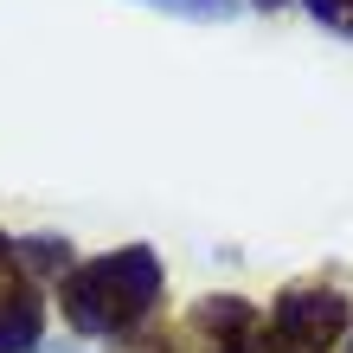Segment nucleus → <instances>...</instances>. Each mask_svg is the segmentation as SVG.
<instances>
[{
	"instance_id": "1",
	"label": "nucleus",
	"mask_w": 353,
	"mask_h": 353,
	"mask_svg": "<svg viewBox=\"0 0 353 353\" xmlns=\"http://www.w3.org/2000/svg\"><path fill=\"white\" fill-rule=\"evenodd\" d=\"M161 296V270H154V251H129L116 257H97L84 270H71L65 283V315L84 327V334H122L135 315H148V302Z\"/></svg>"
},
{
	"instance_id": "2",
	"label": "nucleus",
	"mask_w": 353,
	"mask_h": 353,
	"mask_svg": "<svg viewBox=\"0 0 353 353\" xmlns=\"http://www.w3.org/2000/svg\"><path fill=\"white\" fill-rule=\"evenodd\" d=\"M276 327H283L289 347L321 353L347 327V296H334V289H289V296L276 302Z\"/></svg>"
},
{
	"instance_id": "3",
	"label": "nucleus",
	"mask_w": 353,
	"mask_h": 353,
	"mask_svg": "<svg viewBox=\"0 0 353 353\" xmlns=\"http://www.w3.org/2000/svg\"><path fill=\"white\" fill-rule=\"evenodd\" d=\"M39 327H46V308L32 289H0V353H32Z\"/></svg>"
},
{
	"instance_id": "4",
	"label": "nucleus",
	"mask_w": 353,
	"mask_h": 353,
	"mask_svg": "<svg viewBox=\"0 0 353 353\" xmlns=\"http://www.w3.org/2000/svg\"><path fill=\"white\" fill-rule=\"evenodd\" d=\"M19 257L39 263V270H71V251H58V238H26V244H19Z\"/></svg>"
},
{
	"instance_id": "5",
	"label": "nucleus",
	"mask_w": 353,
	"mask_h": 353,
	"mask_svg": "<svg viewBox=\"0 0 353 353\" xmlns=\"http://www.w3.org/2000/svg\"><path fill=\"white\" fill-rule=\"evenodd\" d=\"M308 7H315V19H327V26L353 32V0H308Z\"/></svg>"
},
{
	"instance_id": "6",
	"label": "nucleus",
	"mask_w": 353,
	"mask_h": 353,
	"mask_svg": "<svg viewBox=\"0 0 353 353\" xmlns=\"http://www.w3.org/2000/svg\"><path fill=\"white\" fill-rule=\"evenodd\" d=\"M0 257H7V238H0Z\"/></svg>"
},
{
	"instance_id": "7",
	"label": "nucleus",
	"mask_w": 353,
	"mask_h": 353,
	"mask_svg": "<svg viewBox=\"0 0 353 353\" xmlns=\"http://www.w3.org/2000/svg\"><path fill=\"white\" fill-rule=\"evenodd\" d=\"M263 7H276V0H263Z\"/></svg>"
}]
</instances>
